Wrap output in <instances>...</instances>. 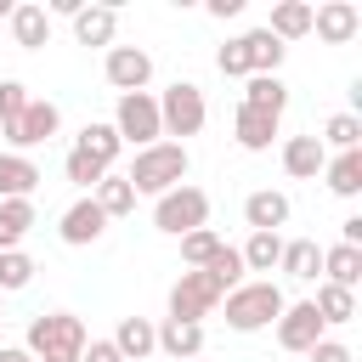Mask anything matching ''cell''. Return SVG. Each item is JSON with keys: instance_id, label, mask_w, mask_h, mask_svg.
I'll use <instances>...</instances> for the list:
<instances>
[{"instance_id": "8fae6325", "label": "cell", "mask_w": 362, "mask_h": 362, "mask_svg": "<svg viewBox=\"0 0 362 362\" xmlns=\"http://www.w3.org/2000/svg\"><path fill=\"white\" fill-rule=\"evenodd\" d=\"M57 232H62V243H74V249H85V243H96V238L107 232V215L96 209V198H79V204H68V209H62V221H57Z\"/></svg>"}, {"instance_id": "f6af8a7d", "label": "cell", "mask_w": 362, "mask_h": 362, "mask_svg": "<svg viewBox=\"0 0 362 362\" xmlns=\"http://www.w3.org/2000/svg\"><path fill=\"white\" fill-rule=\"evenodd\" d=\"M0 317H6V294H0Z\"/></svg>"}, {"instance_id": "44dd1931", "label": "cell", "mask_w": 362, "mask_h": 362, "mask_svg": "<svg viewBox=\"0 0 362 362\" xmlns=\"http://www.w3.org/2000/svg\"><path fill=\"white\" fill-rule=\"evenodd\" d=\"M266 34H272V40H300V34H311V0H277Z\"/></svg>"}, {"instance_id": "e575fe53", "label": "cell", "mask_w": 362, "mask_h": 362, "mask_svg": "<svg viewBox=\"0 0 362 362\" xmlns=\"http://www.w3.org/2000/svg\"><path fill=\"white\" fill-rule=\"evenodd\" d=\"M204 272H209V277L221 283V294H232V288L243 283V255H238L232 243H221V249H215V260H209Z\"/></svg>"}, {"instance_id": "603a6c76", "label": "cell", "mask_w": 362, "mask_h": 362, "mask_svg": "<svg viewBox=\"0 0 362 362\" xmlns=\"http://www.w3.org/2000/svg\"><path fill=\"white\" fill-rule=\"evenodd\" d=\"M243 40V51H249V74H277L283 68V40H272L266 28H249V34H238Z\"/></svg>"}, {"instance_id": "ffe728a7", "label": "cell", "mask_w": 362, "mask_h": 362, "mask_svg": "<svg viewBox=\"0 0 362 362\" xmlns=\"http://www.w3.org/2000/svg\"><path fill=\"white\" fill-rule=\"evenodd\" d=\"M113 351H119L124 362H141V356H153V351H158V339H153V322H147V317H119Z\"/></svg>"}, {"instance_id": "2e32d148", "label": "cell", "mask_w": 362, "mask_h": 362, "mask_svg": "<svg viewBox=\"0 0 362 362\" xmlns=\"http://www.w3.org/2000/svg\"><path fill=\"white\" fill-rule=\"evenodd\" d=\"M40 187V164L28 153H0V204L6 198H28Z\"/></svg>"}, {"instance_id": "d4e9b609", "label": "cell", "mask_w": 362, "mask_h": 362, "mask_svg": "<svg viewBox=\"0 0 362 362\" xmlns=\"http://www.w3.org/2000/svg\"><path fill=\"white\" fill-rule=\"evenodd\" d=\"M90 198H96V209H102L107 221H113V215H130V209H136V187H130L124 175H113V170H107V175H102V181L90 187Z\"/></svg>"}, {"instance_id": "ba28073f", "label": "cell", "mask_w": 362, "mask_h": 362, "mask_svg": "<svg viewBox=\"0 0 362 362\" xmlns=\"http://www.w3.org/2000/svg\"><path fill=\"white\" fill-rule=\"evenodd\" d=\"M57 124H62L57 102H40V96H28V107L17 113V124H0V136H6V141H11L17 153H28V147L51 141V136H57Z\"/></svg>"}, {"instance_id": "8992f818", "label": "cell", "mask_w": 362, "mask_h": 362, "mask_svg": "<svg viewBox=\"0 0 362 362\" xmlns=\"http://www.w3.org/2000/svg\"><path fill=\"white\" fill-rule=\"evenodd\" d=\"M113 130H119V141H130L136 153H141V147H153V141L164 136V130H158V96H147V90H130V96H119Z\"/></svg>"}, {"instance_id": "4fadbf2b", "label": "cell", "mask_w": 362, "mask_h": 362, "mask_svg": "<svg viewBox=\"0 0 362 362\" xmlns=\"http://www.w3.org/2000/svg\"><path fill=\"white\" fill-rule=\"evenodd\" d=\"M232 136H238V147H243V153H266V147H272V136H277V113H260V107L238 102Z\"/></svg>"}, {"instance_id": "30bf717a", "label": "cell", "mask_w": 362, "mask_h": 362, "mask_svg": "<svg viewBox=\"0 0 362 362\" xmlns=\"http://www.w3.org/2000/svg\"><path fill=\"white\" fill-rule=\"evenodd\" d=\"M317 339H322V317H317V305H311V300H294V305H283V317H277V345L305 356Z\"/></svg>"}, {"instance_id": "cb8c5ba5", "label": "cell", "mask_w": 362, "mask_h": 362, "mask_svg": "<svg viewBox=\"0 0 362 362\" xmlns=\"http://www.w3.org/2000/svg\"><path fill=\"white\" fill-rule=\"evenodd\" d=\"M322 175H328V192L356 198V192H362V147H351V153L328 158V164H322Z\"/></svg>"}, {"instance_id": "277c9868", "label": "cell", "mask_w": 362, "mask_h": 362, "mask_svg": "<svg viewBox=\"0 0 362 362\" xmlns=\"http://www.w3.org/2000/svg\"><path fill=\"white\" fill-rule=\"evenodd\" d=\"M153 226L158 232H170V238H187V232H198V226H209V192H198V187H170L158 204H153Z\"/></svg>"}, {"instance_id": "ac0fdd59", "label": "cell", "mask_w": 362, "mask_h": 362, "mask_svg": "<svg viewBox=\"0 0 362 362\" xmlns=\"http://www.w3.org/2000/svg\"><path fill=\"white\" fill-rule=\"evenodd\" d=\"M74 34H79V45H113L119 11H113V6H79V11H74Z\"/></svg>"}, {"instance_id": "74e56055", "label": "cell", "mask_w": 362, "mask_h": 362, "mask_svg": "<svg viewBox=\"0 0 362 362\" xmlns=\"http://www.w3.org/2000/svg\"><path fill=\"white\" fill-rule=\"evenodd\" d=\"M23 107H28V85L23 79H0V124H17Z\"/></svg>"}, {"instance_id": "f35d334b", "label": "cell", "mask_w": 362, "mask_h": 362, "mask_svg": "<svg viewBox=\"0 0 362 362\" xmlns=\"http://www.w3.org/2000/svg\"><path fill=\"white\" fill-rule=\"evenodd\" d=\"M305 356H311V362H351V351H345L339 339H328V334H322V339H317Z\"/></svg>"}, {"instance_id": "4316f807", "label": "cell", "mask_w": 362, "mask_h": 362, "mask_svg": "<svg viewBox=\"0 0 362 362\" xmlns=\"http://www.w3.org/2000/svg\"><path fill=\"white\" fill-rule=\"evenodd\" d=\"M74 147H79V153H90L102 170H113V158H119V147H124V141H119V130H113V124H96V119H90V124L79 130V141H74Z\"/></svg>"}, {"instance_id": "7c38bea8", "label": "cell", "mask_w": 362, "mask_h": 362, "mask_svg": "<svg viewBox=\"0 0 362 362\" xmlns=\"http://www.w3.org/2000/svg\"><path fill=\"white\" fill-rule=\"evenodd\" d=\"M311 28L328 40V45H345L356 28H362V11L351 0H328V6H311Z\"/></svg>"}, {"instance_id": "9c48e42d", "label": "cell", "mask_w": 362, "mask_h": 362, "mask_svg": "<svg viewBox=\"0 0 362 362\" xmlns=\"http://www.w3.org/2000/svg\"><path fill=\"white\" fill-rule=\"evenodd\" d=\"M102 74H107V85H113L119 96H130V90H147V79H153V57H147L141 45H107Z\"/></svg>"}, {"instance_id": "f1b7e54d", "label": "cell", "mask_w": 362, "mask_h": 362, "mask_svg": "<svg viewBox=\"0 0 362 362\" xmlns=\"http://www.w3.org/2000/svg\"><path fill=\"white\" fill-rule=\"evenodd\" d=\"M288 277H300V283H311L317 272H322V249L311 243V238H294V243H283V260H277Z\"/></svg>"}, {"instance_id": "6da1fadb", "label": "cell", "mask_w": 362, "mask_h": 362, "mask_svg": "<svg viewBox=\"0 0 362 362\" xmlns=\"http://www.w3.org/2000/svg\"><path fill=\"white\" fill-rule=\"evenodd\" d=\"M85 322L74 317V311H40L34 322H28V356L34 362H79L85 356Z\"/></svg>"}, {"instance_id": "7a4b0ae2", "label": "cell", "mask_w": 362, "mask_h": 362, "mask_svg": "<svg viewBox=\"0 0 362 362\" xmlns=\"http://www.w3.org/2000/svg\"><path fill=\"white\" fill-rule=\"evenodd\" d=\"M187 170H192V158H187V147H181V141H153V147H141V153H136V164L124 170V181H130L136 192L164 198L170 187H181V181H187Z\"/></svg>"}, {"instance_id": "bcb514c9", "label": "cell", "mask_w": 362, "mask_h": 362, "mask_svg": "<svg viewBox=\"0 0 362 362\" xmlns=\"http://www.w3.org/2000/svg\"><path fill=\"white\" fill-rule=\"evenodd\" d=\"M187 362H204V356H187Z\"/></svg>"}, {"instance_id": "83f0119b", "label": "cell", "mask_w": 362, "mask_h": 362, "mask_svg": "<svg viewBox=\"0 0 362 362\" xmlns=\"http://www.w3.org/2000/svg\"><path fill=\"white\" fill-rule=\"evenodd\" d=\"M28 226H34V204H28V198H6V204H0V255L17 249V243L28 238Z\"/></svg>"}, {"instance_id": "5b68a950", "label": "cell", "mask_w": 362, "mask_h": 362, "mask_svg": "<svg viewBox=\"0 0 362 362\" xmlns=\"http://www.w3.org/2000/svg\"><path fill=\"white\" fill-rule=\"evenodd\" d=\"M204 119H209V107H204V90H198L192 79H175V85L158 96V130H164V136H198Z\"/></svg>"}, {"instance_id": "d6a6232c", "label": "cell", "mask_w": 362, "mask_h": 362, "mask_svg": "<svg viewBox=\"0 0 362 362\" xmlns=\"http://www.w3.org/2000/svg\"><path fill=\"white\" fill-rule=\"evenodd\" d=\"M34 272H40V266H34L23 249H6V255H0V294H17V288H28V283H34Z\"/></svg>"}, {"instance_id": "5bb4252c", "label": "cell", "mask_w": 362, "mask_h": 362, "mask_svg": "<svg viewBox=\"0 0 362 362\" xmlns=\"http://www.w3.org/2000/svg\"><path fill=\"white\" fill-rule=\"evenodd\" d=\"M322 164H328V147H322L317 136H288V141H283V170H288L294 181L322 175Z\"/></svg>"}, {"instance_id": "484cf974", "label": "cell", "mask_w": 362, "mask_h": 362, "mask_svg": "<svg viewBox=\"0 0 362 362\" xmlns=\"http://www.w3.org/2000/svg\"><path fill=\"white\" fill-rule=\"evenodd\" d=\"M243 102H249V107H260V113H277V119H283V107H288V85H283L277 74H249Z\"/></svg>"}, {"instance_id": "7402d4cb", "label": "cell", "mask_w": 362, "mask_h": 362, "mask_svg": "<svg viewBox=\"0 0 362 362\" xmlns=\"http://www.w3.org/2000/svg\"><path fill=\"white\" fill-rule=\"evenodd\" d=\"M322 272H328L334 288H351V294H356V283H362V249H351V243L322 249Z\"/></svg>"}, {"instance_id": "3957f363", "label": "cell", "mask_w": 362, "mask_h": 362, "mask_svg": "<svg viewBox=\"0 0 362 362\" xmlns=\"http://www.w3.org/2000/svg\"><path fill=\"white\" fill-rule=\"evenodd\" d=\"M283 288L272 283V277H260V283H238L232 294H226V328H238V334H255V328H266V322H277L283 317Z\"/></svg>"}, {"instance_id": "b9f144b4", "label": "cell", "mask_w": 362, "mask_h": 362, "mask_svg": "<svg viewBox=\"0 0 362 362\" xmlns=\"http://www.w3.org/2000/svg\"><path fill=\"white\" fill-rule=\"evenodd\" d=\"M238 11H243V0H209V17H221V23L238 17Z\"/></svg>"}, {"instance_id": "52a82bcc", "label": "cell", "mask_w": 362, "mask_h": 362, "mask_svg": "<svg viewBox=\"0 0 362 362\" xmlns=\"http://www.w3.org/2000/svg\"><path fill=\"white\" fill-rule=\"evenodd\" d=\"M221 300H226V294H221V283H215L209 272H181L175 288H170V317H175V322H204Z\"/></svg>"}, {"instance_id": "e0dca14e", "label": "cell", "mask_w": 362, "mask_h": 362, "mask_svg": "<svg viewBox=\"0 0 362 362\" xmlns=\"http://www.w3.org/2000/svg\"><path fill=\"white\" fill-rule=\"evenodd\" d=\"M11 40H17L23 51L51 45V11H45V6H11Z\"/></svg>"}, {"instance_id": "4dcf8cb0", "label": "cell", "mask_w": 362, "mask_h": 362, "mask_svg": "<svg viewBox=\"0 0 362 362\" xmlns=\"http://www.w3.org/2000/svg\"><path fill=\"white\" fill-rule=\"evenodd\" d=\"M238 255H243V272H272L283 260V238L277 232H249V243Z\"/></svg>"}, {"instance_id": "d6986e66", "label": "cell", "mask_w": 362, "mask_h": 362, "mask_svg": "<svg viewBox=\"0 0 362 362\" xmlns=\"http://www.w3.org/2000/svg\"><path fill=\"white\" fill-rule=\"evenodd\" d=\"M243 221H249L255 232H277V226L288 221V198H283V192H272V187H260V192H249V198H243Z\"/></svg>"}, {"instance_id": "8d00e7d4", "label": "cell", "mask_w": 362, "mask_h": 362, "mask_svg": "<svg viewBox=\"0 0 362 362\" xmlns=\"http://www.w3.org/2000/svg\"><path fill=\"white\" fill-rule=\"evenodd\" d=\"M215 68H221L226 79H249V51H243V40H226V45L215 51Z\"/></svg>"}, {"instance_id": "836d02e7", "label": "cell", "mask_w": 362, "mask_h": 362, "mask_svg": "<svg viewBox=\"0 0 362 362\" xmlns=\"http://www.w3.org/2000/svg\"><path fill=\"white\" fill-rule=\"evenodd\" d=\"M215 249H221V232H209V226H198V232L181 238V260H187L192 272H204V266L215 260Z\"/></svg>"}, {"instance_id": "f546056e", "label": "cell", "mask_w": 362, "mask_h": 362, "mask_svg": "<svg viewBox=\"0 0 362 362\" xmlns=\"http://www.w3.org/2000/svg\"><path fill=\"white\" fill-rule=\"evenodd\" d=\"M311 305H317L322 328H339V322H351V317H356V294H351V288H334V283H322Z\"/></svg>"}, {"instance_id": "7bdbcfd3", "label": "cell", "mask_w": 362, "mask_h": 362, "mask_svg": "<svg viewBox=\"0 0 362 362\" xmlns=\"http://www.w3.org/2000/svg\"><path fill=\"white\" fill-rule=\"evenodd\" d=\"M0 362H34V356H28L23 345H0Z\"/></svg>"}, {"instance_id": "1f68e13d", "label": "cell", "mask_w": 362, "mask_h": 362, "mask_svg": "<svg viewBox=\"0 0 362 362\" xmlns=\"http://www.w3.org/2000/svg\"><path fill=\"white\" fill-rule=\"evenodd\" d=\"M322 147H339V153H351V147H362V119L356 113H334L328 124H322V136H317Z\"/></svg>"}, {"instance_id": "d590c367", "label": "cell", "mask_w": 362, "mask_h": 362, "mask_svg": "<svg viewBox=\"0 0 362 362\" xmlns=\"http://www.w3.org/2000/svg\"><path fill=\"white\" fill-rule=\"evenodd\" d=\"M62 175H68V181H74V187H96V181H102V175H107V170H102V164H96V158H90V153H79V147H74V153H68V158H62Z\"/></svg>"}, {"instance_id": "9a60e30c", "label": "cell", "mask_w": 362, "mask_h": 362, "mask_svg": "<svg viewBox=\"0 0 362 362\" xmlns=\"http://www.w3.org/2000/svg\"><path fill=\"white\" fill-rule=\"evenodd\" d=\"M153 339H158V351L170 356V362H187V356H204V322H164V328H153Z\"/></svg>"}, {"instance_id": "ab89813d", "label": "cell", "mask_w": 362, "mask_h": 362, "mask_svg": "<svg viewBox=\"0 0 362 362\" xmlns=\"http://www.w3.org/2000/svg\"><path fill=\"white\" fill-rule=\"evenodd\" d=\"M79 362H124V356L113 351V339H85V356Z\"/></svg>"}, {"instance_id": "ee69618b", "label": "cell", "mask_w": 362, "mask_h": 362, "mask_svg": "<svg viewBox=\"0 0 362 362\" xmlns=\"http://www.w3.org/2000/svg\"><path fill=\"white\" fill-rule=\"evenodd\" d=\"M0 17H11V6H6V0H0Z\"/></svg>"}, {"instance_id": "60d3db41", "label": "cell", "mask_w": 362, "mask_h": 362, "mask_svg": "<svg viewBox=\"0 0 362 362\" xmlns=\"http://www.w3.org/2000/svg\"><path fill=\"white\" fill-rule=\"evenodd\" d=\"M339 243H351V249H362V215H351V221H339Z\"/></svg>"}]
</instances>
